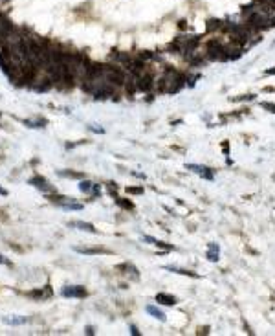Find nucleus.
<instances>
[{"instance_id":"20","label":"nucleus","mask_w":275,"mask_h":336,"mask_svg":"<svg viewBox=\"0 0 275 336\" xmlns=\"http://www.w3.org/2000/svg\"><path fill=\"white\" fill-rule=\"evenodd\" d=\"M156 246H160V248H163V250H173V246H171V244H165L163 241H156Z\"/></svg>"},{"instance_id":"18","label":"nucleus","mask_w":275,"mask_h":336,"mask_svg":"<svg viewBox=\"0 0 275 336\" xmlns=\"http://www.w3.org/2000/svg\"><path fill=\"white\" fill-rule=\"evenodd\" d=\"M59 175H61V176H70V178H81V176H83L81 173H75V171H61Z\"/></svg>"},{"instance_id":"12","label":"nucleus","mask_w":275,"mask_h":336,"mask_svg":"<svg viewBox=\"0 0 275 336\" xmlns=\"http://www.w3.org/2000/svg\"><path fill=\"white\" fill-rule=\"evenodd\" d=\"M207 259H209L211 263H217V261H218V244H215V243H211V244H209Z\"/></svg>"},{"instance_id":"4","label":"nucleus","mask_w":275,"mask_h":336,"mask_svg":"<svg viewBox=\"0 0 275 336\" xmlns=\"http://www.w3.org/2000/svg\"><path fill=\"white\" fill-rule=\"evenodd\" d=\"M62 296L64 298H84L86 296V290H84V287L72 285V287H64L62 289Z\"/></svg>"},{"instance_id":"5","label":"nucleus","mask_w":275,"mask_h":336,"mask_svg":"<svg viewBox=\"0 0 275 336\" xmlns=\"http://www.w3.org/2000/svg\"><path fill=\"white\" fill-rule=\"evenodd\" d=\"M29 184L35 186V187H39V189L44 191V193H51V191H53V186H50V184L46 182V178H42V176H33V178L29 180Z\"/></svg>"},{"instance_id":"16","label":"nucleus","mask_w":275,"mask_h":336,"mask_svg":"<svg viewBox=\"0 0 275 336\" xmlns=\"http://www.w3.org/2000/svg\"><path fill=\"white\" fill-rule=\"evenodd\" d=\"M79 189H81L83 193H92V189H94V184H92V182H88V180H81V184H79Z\"/></svg>"},{"instance_id":"2","label":"nucleus","mask_w":275,"mask_h":336,"mask_svg":"<svg viewBox=\"0 0 275 336\" xmlns=\"http://www.w3.org/2000/svg\"><path fill=\"white\" fill-rule=\"evenodd\" d=\"M185 169H189V171H193V173H196V175H200L202 178H206V180H213L215 178V175H213V171L207 167V165H198V164H187L185 165Z\"/></svg>"},{"instance_id":"11","label":"nucleus","mask_w":275,"mask_h":336,"mask_svg":"<svg viewBox=\"0 0 275 336\" xmlns=\"http://www.w3.org/2000/svg\"><path fill=\"white\" fill-rule=\"evenodd\" d=\"M145 311H147L151 316H154L156 320H160V322H165V314H163L160 309H156L154 305H147V309H145Z\"/></svg>"},{"instance_id":"6","label":"nucleus","mask_w":275,"mask_h":336,"mask_svg":"<svg viewBox=\"0 0 275 336\" xmlns=\"http://www.w3.org/2000/svg\"><path fill=\"white\" fill-rule=\"evenodd\" d=\"M224 24H226V22H224V20H220V18H209L206 26H207V31H209V33H213V31L224 29Z\"/></svg>"},{"instance_id":"8","label":"nucleus","mask_w":275,"mask_h":336,"mask_svg":"<svg viewBox=\"0 0 275 336\" xmlns=\"http://www.w3.org/2000/svg\"><path fill=\"white\" fill-rule=\"evenodd\" d=\"M77 254H84V255H97V254H108V250L105 248H83V246H77L75 248Z\"/></svg>"},{"instance_id":"24","label":"nucleus","mask_w":275,"mask_h":336,"mask_svg":"<svg viewBox=\"0 0 275 336\" xmlns=\"http://www.w3.org/2000/svg\"><path fill=\"white\" fill-rule=\"evenodd\" d=\"M178 28H180V29H185V28H187L185 20H180V22H178Z\"/></svg>"},{"instance_id":"22","label":"nucleus","mask_w":275,"mask_h":336,"mask_svg":"<svg viewBox=\"0 0 275 336\" xmlns=\"http://www.w3.org/2000/svg\"><path fill=\"white\" fill-rule=\"evenodd\" d=\"M0 265H6V266H11V261H9V259H6L4 255H0Z\"/></svg>"},{"instance_id":"7","label":"nucleus","mask_w":275,"mask_h":336,"mask_svg":"<svg viewBox=\"0 0 275 336\" xmlns=\"http://www.w3.org/2000/svg\"><path fill=\"white\" fill-rule=\"evenodd\" d=\"M68 226H73V228H77V230H84V232H90V233H97V230L90 224V222H83V221H73V222H70Z\"/></svg>"},{"instance_id":"10","label":"nucleus","mask_w":275,"mask_h":336,"mask_svg":"<svg viewBox=\"0 0 275 336\" xmlns=\"http://www.w3.org/2000/svg\"><path fill=\"white\" fill-rule=\"evenodd\" d=\"M156 301L162 303V305H176V303H178L174 296H169V294H163V292L156 294Z\"/></svg>"},{"instance_id":"19","label":"nucleus","mask_w":275,"mask_h":336,"mask_svg":"<svg viewBox=\"0 0 275 336\" xmlns=\"http://www.w3.org/2000/svg\"><path fill=\"white\" fill-rule=\"evenodd\" d=\"M127 193H130V195H141L143 193V187H127Z\"/></svg>"},{"instance_id":"9","label":"nucleus","mask_w":275,"mask_h":336,"mask_svg":"<svg viewBox=\"0 0 275 336\" xmlns=\"http://www.w3.org/2000/svg\"><path fill=\"white\" fill-rule=\"evenodd\" d=\"M165 270H169V272H174V274H180V276H189V277H198V274L196 272H191V270H185V268H178V266H171V265H167V266H163Z\"/></svg>"},{"instance_id":"14","label":"nucleus","mask_w":275,"mask_h":336,"mask_svg":"<svg viewBox=\"0 0 275 336\" xmlns=\"http://www.w3.org/2000/svg\"><path fill=\"white\" fill-rule=\"evenodd\" d=\"M61 208H62V210H73V211H79V210H83V204H77V202H73V200L70 198V200H66L64 204H61Z\"/></svg>"},{"instance_id":"17","label":"nucleus","mask_w":275,"mask_h":336,"mask_svg":"<svg viewBox=\"0 0 275 336\" xmlns=\"http://www.w3.org/2000/svg\"><path fill=\"white\" fill-rule=\"evenodd\" d=\"M116 202H117L121 208H125V210H132V208H134V204H132L130 200H123V198H117V197H116Z\"/></svg>"},{"instance_id":"25","label":"nucleus","mask_w":275,"mask_h":336,"mask_svg":"<svg viewBox=\"0 0 275 336\" xmlns=\"http://www.w3.org/2000/svg\"><path fill=\"white\" fill-rule=\"evenodd\" d=\"M90 130H94V132H105V129H101V127H90Z\"/></svg>"},{"instance_id":"13","label":"nucleus","mask_w":275,"mask_h":336,"mask_svg":"<svg viewBox=\"0 0 275 336\" xmlns=\"http://www.w3.org/2000/svg\"><path fill=\"white\" fill-rule=\"evenodd\" d=\"M29 320L26 318V316H22V318H4V323H7V325H22V323H28Z\"/></svg>"},{"instance_id":"26","label":"nucleus","mask_w":275,"mask_h":336,"mask_svg":"<svg viewBox=\"0 0 275 336\" xmlns=\"http://www.w3.org/2000/svg\"><path fill=\"white\" fill-rule=\"evenodd\" d=\"M222 149H224V154H228V151H229V145H228V142H224V143H222Z\"/></svg>"},{"instance_id":"28","label":"nucleus","mask_w":275,"mask_h":336,"mask_svg":"<svg viewBox=\"0 0 275 336\" xmlns=\"http://www.w3.org/2000/svg\"><path fill=\"white\" fill-rule=\"evenodd\" d=\"M86 334H94V327H86Z\"/></svg>"},{"instance_id":"1","label":"nucleus","mask_w":275,"mask_h":336,"mask_svg":"<svg viewBox=\"0 0 275 336\" xmlns=\"http://www.w3.org/2000/svg\"><path fill=\"white\" fill-rule=\"evenodd\" d=\"M206 59L209 61H229L228 59V44H224L218 39H213L206 46Z\"/></svg>"},{"instance_id":"21","label":"nucleus","mask_w":275,"mask_h":336,"mask_svg":"<svg viewBox=\"0 0 275 336\" xmlns=\"http://www.w3.org/2000/svg\"><path fill=\"white\" fill-rule=\"evenodd\" d=\"M143 241H147L149 244H156L158 239H154V237H151V235H143Z\"/></svg>"},{"instance_id":"23","label":"nucleus","mask_w":275,"mask_h":336,"mask_svg":"<svg viewBox=\"0 0 275 336\" xmlns=\"http://www.w3.org/2000/svg\"><path fill=\"white\" fill-rule=\"evenodd\" d=\"M130 333H132L134 336H139V331H138V327H136V325H130Z\"/></svg>"},{"instance_id":"3","label":"nucleus","mask_w":275,"mask_h":336,"mask_svg":"<svg viewBox=\"0 0 275 336\" xmlns=\"http://www.w3.org/2000/svg\"><path fill=\"white\" fill-rule=\"evenodd\" d=\"M152 86H154V79H152V75H151L149 72H145V74L138 75V90L149 92Z\"/></svg>"},{"instance_id":"15","label":"nucleus","mask_w":275,"mask_h":336,"mask_svg":"<svg viewBox=\"0 0 275 336\" xmlns=\"http://www.w3.org/2000/svg\"><path fill=\"white\" fill-rule=\"evenodd\" d=\"M50 294H51V289L46 287L44 290H35V292H31L29 296H31V298H40V300H42V298H48Z\"/></svg>"},{"instance_id":"29","label":"nucleus","mask_w":275,"mask_h":336,"mask_svg":"<svg viewBox=\"0 0 275 336\" xmlns=\"http://www.w3.org/2000/svg\"><path fill=\"white\" fill-rule=\"evenodd\" d=\"M0 195H2V197H7V191H6L4 187H0Z\"/></svg>"},{"instance_id":"27","label":"nucleus","mask_w":275,"mask_h":336,"mask_svg":"<svg viewBox=\"0 0 275 336\" xmlns=\"http://www.w3.org/2000/svg\"><path fill=\"white\" fill-rule=\"evenodd\" d=\"M266 74H268V75H273V74H275V68H268V70H266Z\"/></svg>"}]
</instances>
